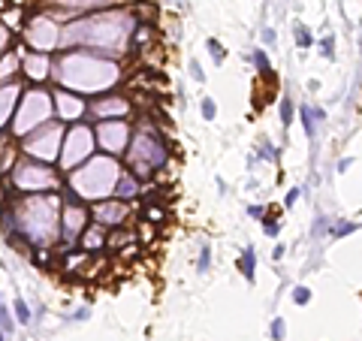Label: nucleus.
I'll list each match as a JSON object with an SVG mask.
<instances>
[{
    "label": "nucleus",
    "instance_id": "obj_12",
    "mask_svg": "<svg viewBox=\"0 0 362 341\" xmlns=\"http://www.w3.org/2000/svg\"><path fill=\"white\" fill-rule=\"evenodd\" d=\"M293 302H296V305H308V302H311V290H308V287H296V290H293Z\"/></svg>",
    "mask_w": 362,
    "mask_h": 341
},
{
    "label": "nucleus",
    "instance_id": "obj_3",
    "mask_svg": "<svg viewBox=\"0 0 362 341\" xmlns=\"http://www.w3.org/2000/svg\"><path fill=\"white\" fill-rule=\"evenodd\" d=\"M293 118H296V106H293V100H281V121H284V127H290L293 124Z\"/></svg>",
    "mask_w": 362,
    "mask_h": 341
},
{
    "label": "nucleus",
    "instance_id": "obj_17",
    "mask_svg": "<svg viewBox=\"0 0 362 341\" xmlns=\"http://www.w3.org/2000/svg\"><path fill=\"white\" fill-rule=\"evenodd\" d=\"M248 215H251L254 221H266V206H251Z\"/></svg>",
    "mask_w": 362,
    "mask_h": 341
},
{
    "label": "nucleus",
    "instance_id": "obj_22",
    "mask_svg": "<svg viewBox=\"0 0 362 341\" xmlns=\"http://www.w3.org/2000/svg\"><path fill=\"white\" fill-rule=\"evenodd\" d=\"M299 193H302V187H293V190L287 193V206H293V202L299 199Z\"/></svg>",
    "mask_w": 362,
    "mask_h": 341
},
{
    "label": "nucleus",
    "instance_id": "obj_24",
    "mask_svg": "<svg viewBox=\"0 0 362 341\" xmlns=\"http://www.w3.org/2000/svg\"><path fill=\"white\" fill-rule=\"evenodd\" d=\"M272 257H275V260H281V257H284V245H278V248L272 251Z\"/></svg>",
    "mask_w": 362,
    "mask_h": 341
},
{
    "label": "nucleus",
    "instance_id": "obj_21",
    "mask_svg": "<svg viewBox=\"0 0 362 341\" xmlns=\"http://www.w3.org/2000/svg\"><path fill=\"white\" fill-rule=\"evenodd\" d=\"M278 230H281V224H275V221H266V236H278Z\"/></svg>",
    "mask_w": 362,
    "mask_h": 341
},
{
    "label": "nucleus",
    "instance_id": "obj_10",
    "mask_svg": "<svg viewBox=\"0 0 362 341\" xmlns=\"http://www.w3.org/2000/svg\"><path fill=\"white\" fill-rule=\"evenodd\" d=\"M214 115H218V106H214L211 97H205V100H202V118H205V121H214Z\"/></svg>",
    "mask_w": 362,
    "mask_h": 341
},
{
    "label": "nucleus",
    "instance_id": "obj_9",
    "mask_svg": "<svg viewBox=\"0 0 362 341\" xmlns=\"http://www.w3.org/2000/svg\"><path fill=\"white\" fill-rule=\"evenodd\" d=\"M15 317L18 323H30V308L24 305V299H15Z\"/></svg>",
    "mask_w": 362,
    "mask_h": 341
},
{
    "label": "nucleus",
    "instance_id": "obj_13",
    "mask_svg": "<svg viewBox=\"0 0 362 341\" xmlns=\"http://www.w3.org/2000/svg\"><path fill=\"white\" fill-rule=\"evenodd\" d=\"M254 63L260 66V73H263V76H269V73H272V66H269V57H266L263 51H254Z\"/></svg>",
    "mask_w": 362,
    "mask_h": 341
},
{
    "label": "nucleus",
    "instance_id": "obj_6",
    "mask_svg": "<svg viewBox=\"0 0 362 341\" xmlns=\"http://www.w3.org/2000/svg\"><path fill=\"white\" fill-rule=\"evenodd\" d=\"M311 42H314V36L308 33V27H302V24H299V27H296V45H299V48H308Z\"/></svg>",
    "mask_w": 362,
    "mask_h": 341
},
{
    "label": "nucleus",
    "instance_id": "obj_15",
    "mask_svg": "<svg viewBox=\"0 0 362 341\" xmlns=\"http://www.w3.org/2000/svg\"><path fill=\"white\" fill-rule=\"evenodd\" d=\"M260 154H263L266 160H278V151H275L269 142H263V145H260Z\"/></svg>",
    "mask_w": 362,
    "mask_h": 341
},
{
    "label": "nucleus",
    "instance_id": "obj_23",
    "mask_svg": "<svg viewBox=\"0 0 362 341\" xmlns=\"http://www.w3.org/2000/svg\"><path fill=\"white\" fill-rule=\"evenodd\" d=\"M263 42H269V45L275 42V30H272V27H266V30H263Z\"/></svg>",
    "mask_w": 362,
    "mask_h": 341
},
{
    "label": "nucleus",
    "instance_id": "obj_4",
    "mask_svg": "<svg viewBox=\"0 0 362 341\" xmlns=\"http://www.w3.org/2000/svg\"><path fill=\"white\" fill-rule=\"evenodd\" d=\"M320 54H323L326 60L335 57V36H332V33H326V36L320 39Z\"/></svg>",
    "mask_w": 362,
    "mask_h": 341
},
{
    "label": "nucleus",
    "instance_id": "obj_20",
    "mask_svg": "<svg viewBox=\"0 0 362 341\" xmlns=\"http://www.w3.org/2000/svg\"><path fill=\"white\" fill-rule=\"evenodd\" d=\"M0 326H3L6 332L12 329V320H9V311H6V308H0Z\"/></svg>",
    "mask_w": 362,
    "mask_h": 341
},
{
    "label": "nucleus",
    "instance_id": "obj_8",
    "mask_svg": "<svg viewBox=\"0 0 362 341\" xmlns=\"http://www.w3.org/2000/svg\"><path fill=\"white\" fill-rule=\"evenodd\" d=\"M353 230H356V224H350V221H338V224L332 227V236L341 239V236H347V233H353Z\"/></svg>",
    "mask_w": 362,
    "mask_h": 341
},
{
    "label": "nucleus",
    "instance_id": "obj_7",
    "mask_svg": "<svg viewBox=\"0 0 362 341\" xmlns=\"http://www.w3.org/2000/svg\"><path fill=\"white\" fill-rule=\"evenodd\" d=\"M205 45H208V51H211V57H214V63H224V57H227V51H224V45H221L218 39H208Z\"/></svg>",
    "mask_w": 362,
    "mask_h": 341
},
{
    "label": "nucleus",
    "instance_id": "obj_5",
    "mask_svg": "<svg viewBox=\"0 0 362 341\" xmlns=\"http://www.w3.org/2000/svg\"><path fill=\"white\" fill-rule=\"evenodd\" d=\"M269 332H272V338L275 341H284V335H287V323H284V317H275L272 326H269Z\"/></svg>",
    "mask_w": 362,
    "mask_h": 341
},
{
    "label": "nucleus",
    "instance_id": "obj_1",
    "mask_svg": "<svg viewBox=\"0 0 362 341\" xmlns=\"http://www.w3.org/2000/svg\"><path fill=\"white\" fill-rule=\"evenodd\" d=\"M299 115H302V124H305L308 136H314V133H317V121L326 118V112H323V109H314V106H302Z\"/></svg>",
    "mask_w": 362,
    "mask_h": 341
},
{
    "label": "nucleus",
    "instance_id": "obj_19",
    "mask_svg": "<svg viewBox=\"0 0 362 341\" xmlns=\"http://www.w3.org/2000/svg\"><path fill=\"white\" fill-rule=\"evenodd\" d=\"M124 239H130V236H124V233H115V236H109V245H112V248H121V245H124Z\"/></svg>",
    "mask_w": 362,
    "mask_h": 341
},
{
    "label": "nucleus",
    "instance_id": "obj_11",
    "mask_svg": "<svg viewBox=\"0 0 362 341\" xmlns=\"http://www.w3.org/2000/svg\"><path fill=\"white\" fill-rule=\"evenodd\" d=\"M208 266H211V248L205 245V248L199 251V266H196V269H199V272L205 275V272H208Z\"/></svg>",
    "mask_w": 362,
    "mask_h": 341
},
{
    "label": "nucleus",
    "instance_id": "obj_18",
    "mask_svg": "<svg viewBox=\"0 0 362 341\" xmlns=\"http://www.w3.org/2000/svg\"><path fill=\"white\" fill-rule=\"evenodd\" d=\"M190 73H193V79H196V82H202V76H205V73H202V66H199V60H190Z\"/></svg>",
    "mask_w": 362,
    "mask_h": 341
},
{
    "label": "nucleus",
    "instance_id": "obj_14",
    "mask_svg": "<svg viewBox=\"0 0 362 341\" xmlns=\"http://www.w3.org/2000/svg\"><path fill=\"white\" fill-rule=\"evenodd\" d=\"M136 193V181L133 178H124V184H121V190H118V196H124V199H130Z\"/></svg>",
    "mask_w": 362,
    "mask_h": 341
},
{
    "label": "nucleus",
    "instance_id": "obj_16",
    "mask_svg": "<svg viewBox=\"0 0 362 341\" xmlns=\"http://www.w3.org/2000/svg\"><path fill=\"white\" fill-rule=\"evenodd\" d=\"M145 215H148V221H151V224H160V221L166 218V212H163V209H148Z\"/></svg>",
    "mask_w": 362,
    "mask_h": 341
},
{
    "label": "nucleus",
    "instance_id": "obj_2",
    "mask_svg": "<svg viewBox=\"0 0 362 341\" xmlns=\"http://www.w3.org/2000/svg\"><path fill=\"white\" fill-rule=\"evenodd\" d=\"M239 269H242V275H245V278L254 284V272H257V254H254V248H245V251H242Z\"/></svg>",
    "mask_w": 362,
    "mask_h": 341
}]
</instances>
